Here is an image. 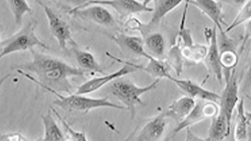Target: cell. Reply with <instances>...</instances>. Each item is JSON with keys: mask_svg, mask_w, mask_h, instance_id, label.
I'll return each mask as SVG.
<instances>
[{"mask_svg": "<svg viewBox=\"0 0 251 141\" xmlns=\"http://www.w3.org/2000/svg\"><path fill=\"white\" fill-rule=\"evenodd\" d=\"M237 117L235 118L233 138L235 141H247V125L245 115L244 99L241 98L237 106Z\"/></svg>", "mask_w": 251, "mask_h": 141, "instance_id": "23", "label": "cell"}, {"mask_svg": "<svg viewBox=\"0 0 251 141\" xmlns=\"http://www.w3.org/2000/svg\"><path fill=\"white\" fill-rule=\"evenodd\" d=\"M160 80H154L152 83L145 86L136 85L131 80L118 79L111 86V93L123 103L124 107L129 112L131 118H134L137 106L142 105L141 96L154 90Z\"/></svg>", "mask_w": 251, "mask_h": 141, "instance_id": "4", "label": "cell"}, {"mask_svg": "<svg viewBox=\"0 0 251 141\" xmlns=\"http://www.w3.org/2000/svg\"><path fill=\"white\" fill-rule=\"evenodd\" d=\"M231 123L227 120L225 114L220 109L219 113L211 119L207 140L209 141H222L230 135Z\"/></svg>", "mask_w": 251, "mask_h": 141, "instance_id": "18", "label": "cell"}, {"mask_svg": "<svg viewBox=\"0 0 251 141\" xmlns=\"http://www.w3.org/2000/svg\"><path fill=\"white\" fill-rule=\"evenodd\" d=\"M71 46L79 68L88 72H98V73L105 74L103 68L101 65L98 64L95 57L92 53L82 50L78 47L75 41H74Z\"/></svg>", "mask_w": 251, "mask_h": 141, "instance_id": "20", "label": "cell"}, {"mask_svg": "<svg viewBox=\"0 0 251 141\" xmlns=\"http://www.w3.org/2000/svg\"><path fill=\"white\" fill-rule=\"evenodd\" d=\"M41 7L44 10L45 15L48 20L49 28L54 38L56 39L57 42L60 45L61 48L66 50L68 45H72L74 42V39L72 38V31H71L70 25L64 20L55 12L54 10L43 3L41 1H36Z\"/></svg>", "mask_w": 251, "mask_h": 141, "instance_id": "9", "label": "cell"}, {"mask_svg": "<svg viewBox=\"0 0 251 141\" xmlns=\"http://www.w3.org/2000/svg\"><path fill=\"white\" fill-rule=\"evenodd\" d=\"M247 80L248 82L251 81V59L250 63H249L248 70H247Z\"/></svg>", "mask_w": 251, "mask_h": 141, "instance_id": "31", "label": "cell"}, {"mask_svg": "<svg viewBox=\"0 0 251 141\" xmlns=\"http://www.w3.org/2000/svg\"><path fill=\"white\" fill-rule=\"evenodd\" d=\"M71 15L79 18L84 21L92 22L103 27L113 26L115 24V18L104 6L92 5H78L69 11Z\"/></svg>", "mask_w": 251, "mask_h": 141, "instance_id": "12", "label": "cell"}, {"mask_svg": "<svg viewBox=\"0 0 251 141\" xmlns=\"http://www.w3.org/2000/svg\"><path fill=\"white\" fill-rule=\"evenodd\" d=\"M111 39L122 50L134 56L143 57L147 60L151 56L145 50L143 37L121 33L111 35Z\"/></svg>", "mask_w": 251, "mask_h": 141, "instance_id": "16", "label": "cell"}, {"mask_svg": "<svg viewBox=\"0 0 251 141\" xmlns=\"http://www.w3.org/2000/svg\"><path fill=\"white\" fill-rule=\"evenodd\" d=\"M186 130V136L184 141H209L207 139H203L202 137L198 136L196 133L191 130V129L187 128Z\"/></svg>", "mask_w": 251, "mask_h": 141, "instance_id": "30", "label": "cell"}, {"mask_svg": "<svg viewBox=\"0 0 251 141\" xmlns=\"http://www.w3.org/2000/svg\"><path fill=\"white\" fill-rule=\"evenodd\" d=\"M247 141H251V138L250 139H249V140Z\"/></svg>", "mask_w": 251, "mask_h": 141, "instance_id": "34", "label": "cell"}, {"mask_svg": "<svg viewBox=\"0 0 251 141\" xmlns=\"http://www.w3.org/2000/svg\"><path fill=\"white\" fill-rule=\"evenodd\" d=\"M152 1H126V0H92L84 2L81 5L96 4L102 6H109L119 14L121 19L130 18L131 16L141 13H152L153 7L149 5Z\"/></svg>", "mask_w": 251, "mask_h": 141, "instance_id": "11", "label": "cell"}, {"mask_svg": "<svg viewBox=\"0 0 251 141\" xmlns=\"http://www.w3.org/2000/svg\"><path fill=\"white\" fill-rule=\"evenodd\" d=\"M238 62V54L231 47H227L221 50V64L226 70L235 69Z\"/></svg>", "mask_w": 251, "mask_h": 141, "instance_id": "28", "label": "cell"}, {"mask_svg": "<svg viewBox=\"0 0 251 141\" xmlns=\"http://www.w3.org/2000/svg\"><path fill=\"white\" fill-rule=\"evenodd\" d=\"M206 41L207 42V52L203 62L209 71L213 74L216 79L222 83L223 80V68L221 64V49L218 40L217 27H206L204 29Z\"/></svg>", "mask_w": 251, "mask_h": 141, "instance_id": "8", "label": "cell"}, {"mask_svg": "<svg viewBox=\"0 0 251 141\" xmlns=\"http://www.w3.org/2000/svg\"><path fill=\"white\" fill-rule=\"evenodd\" d=\"M251 39V20L247 22L244 24V31H243V35L242 37V41L240 47H239V53L242 54L243 51H244L245 47L248 41Z\"/></svg>", "mask_w": 251, "mask_h": 141, "instance_id": "29", "label": "cell"}, {"mask_svg": "<svg viewBox=\"0 0 251 141\" xmlns=\"http://www.w3.org/2000/svg\"><path fill=\"white\" fill-rule=\"evenodd\" d=\"M229 136H230V135H229ZM229 136L227 137L225 140L222 141H235L234 138H233V136L231 137V138H229Z\"/></svg>", "mask_w": 251, "mask_h": 141, "instance_id": "32", "label": "cell"}, {"mask_svg": "<svg viewBox=\"0 0 251 141\" xmlns=\"http://www.w3.org/2000/svg\"><path fill=\"white\" fill-rule=\"evenodd\" d=\"M7 2L10 10L13 13L15 24L19 26L23 23L25 14L31 13L32 11L28 2L23 0H8Z\"/></svg>", "mask_w": 251, "mask_h": 141, "instance_id": "25", "label": "cell"}, {"mask_svg": "<svg viewBox=\"0 0 251 141\" xmlns=\"http://www.w3.org/2000/svg\"><path fill=\"white\" fill-rule=\"evenodd\" d=\"M168 118L164 113L158 114L146 122L137 131L135 141H159L166 131Z\"/></svg>", "mask_w": 251, "mask_h": 141, "instance_id": "14", "label": "cell"}, {"mask_svg": "<svg viewBox=\"0 0 251 141\" xmlns=\"http://www.w3.org/2000/svg\"><path fill=\"white\" fill-rule=\"evenodd\" d=\"M182 57L188 62L199 64L203 62L207 52V46L194 44L191 47L180 48Z\"/></svg>", "mask_w": 251, "mask_h": 141, "instance_id": "24", "label": "cell"}, {"mask_svg": "<svg viewBox=\"0 0 251 141\" xmlns=\"http://www.w3.org/2000/svg\"><path fill=\"white\" fill-rule=\"evenodd\" d=\"M250 20H251V0L244 1L234 19L225 29V33L227 34L229 31H232L239 25L245 24Z\"/></svg>", "mask_w": 251, "mask_h": 141, "instance_id": "26", "label": "cell"}, {"mask_svg": "<svg viewBox=\"0 0 251 141\" xmlns=\"http://www.w3.org/2000/svg\"><path fill=\"white\" fill-rule=\"evenodd\" d=\"M220 111L219 104L211 101L196 100L195 107L190 112L189 115L179 124L176 125L173 135H176L180 131L187 128H190L192 125L198 124L206 119L213 118Z\"/></svg>", "mask_w": 251, "mask_h": 141, "instance_id": "10", "label": "cell"}, {"mask_svg": "<svg viewBox=\"0 0 251 141\" xmlns=\"http://www.w3.org/2000/svg\"><path fill=\"white\" fill-rule=\"evenodd\" d=\"M52 109H49L46 114L41 115V119L44 127V141H65L64 133L57 124L52 117Z\"/></svg>", "mask_w": 251, "mask_h": 141, "instance_id": "21", "label": "cell"}, {"mask_svg": "<svg viewBox=\"0 0 251 141\" xmlns=\"http://www.w3.org/2000/svg\"><path fill=\"white\" fill-rule=\"evenodd\" d=\"M188 1L189 4L199 9L214 24V26L217 27L222 37L226 36L223 25H226L227 27L228 25L225 22L221 2L212 0H192Z\"/></svg>", "mask_w": 251, "mask_h": 141, "instance_id": "13", "label": "cell"}, {"mask_svg": "<svg viewBox=\"0 0 251 141\" xmlns=\"http://www.w3.org/2000/svg\"><path fill=\"white\" fill-rule=\"evenodd\" d=\"M225 86L220 100V109L225 114L227 120L231 123V118L238 105L239 84L235 69L226 70L225 72Z\"/></svg>", "mask_w": 251, "mask_h": 141, "instance_id": "7", "label": "cell"}, {"mask_svg": "<svg viewBox=\"0 0 251 141\" xmlns=\"http://www.w3.org/2000/svg\"><path fill=\"white\" fill-rule=\"evenodd\" d=\"M196 100L187 95L182 96L174 100L166 112H164L165 117L176 121V125L182 122L189 115L190 112L195 107Z\"/></svg>", "mask_w": 251, "mask_h": 141, "instance_id": "17", "label": "cell"}, {"mask_svg": "<svg viewBox=\"0 0 251 141\" xmlns=\"http://www.w3.org/2000/svg\"><path fill=\"white\" fill-rule=\"evenodd\" d=\"M35 28L36 23L29 22L15 34L2 40L0 45V58H3L15 52L34 50L35 47L49 49V47L37 36Z\"/></svg>", "mask_w": 251, "mask_h": 141, "instance_id": "3", "label": "cell"}, {"mask_svg": "<svg viewBox=\"0 0 251 141\" xmlns=\"http://www.w3.org/2000/svg\"><path fill=\"white\" fill-rule=\"evenodd\" d=\"M166 60L172 67V70L176 72V75L180 76L183 70L184 59L182 57L179 47L176 44L172 47L169 51Z\"/></svg>", "mask_w": 251, "mask_h": 141, "instance_id": "27", "label": "cell"}, {"mask_svg": "<svg viewBox=\"0 0 251 141\" xmlns=\"http://www.w3.org/2000/svg\"><path fill=\"white\" fill-rule=\"evenodd\" d=\"M152 3V15L148 23L143 24L137 18L130 17L125 23L126 26L131 30L138 31L143 37H146L151 33V29L157 26L166 15L181 5L184 1L176 0H155Z\"/></svg>", "mask_w": 251, "mask_h": 141, "instance_id": "5", "label": "cell"}, {"mask_svg": "<svg viewBox=\"0 0 251 141\" xmlns=\"http://www.w3.org/2000/svg\"><path fill=\"white\" fill-rule=\"evenodd\" d=\"M148 64L146 66L137 65V70H143L150 74L155 80L168 79L170 80L172 77L171 74L172 67L168 64V61L154 58L151 56L148 58Z\"/></svg>", "mask_w": 251, "mask_h": 141, "instance_id": "19", "label": "cell"}, {"mask_svg": "<svg viewBox=\"0 0 251 141\" xmlns=\"http://www.w3.org/2000/svg\"><path fill=\"white\" fill-rule=\"evenodd\" d=\"M144 45L147 52L154 58L161 59L166 52V40L162 33H149L145 37Z\"/></svg>", "mask_w": 251, "mask_h": 141, "instance_id": "22", "label": "cell"}, {"mask_svg": "<svg viewBox=\"0 0 251 141\" xmlns=\"http://www.w3.org/2000/svg\"><path fill=\"white\" fill-rule=\"evenodd\" d=\"M37 141H44V140H43V139H40V140H38Z\"/></svg>", "mask_w": 251, "mask_h": 141, "instance_id": "33", "label": "cell"}, {"mask_svg": "<svg viewBox=\"0 0 251 141\" xmlns=\"http://www.w3.org/2000/svg\"><path fill=\"white\" fill-rule=\"evenodd\" d=\"M106 54L115 62L123 64V66L116 71L111 72V73L102 74L101 76L88 80L87 81L84 82L81 85L78 86L75 94H80V95H86V94L93 93V92L101 89V88H103L104 86L109 83V82L119 79V78L124 77L127 74L133 73V72L138 70H137V64L121 60V58H117V57L113 56L111 53L108 52L106 53Z\"/></svg>", "mask_w": 251, "mask_h": 141, "instance_id": "6", "label": "cell"}, {"mask_svg": "<svg viewBox=\"0 0 251 141\" xmlns=\"http://www.w3.org/2000/svg\"><path fill=\"white\" fill-rule=\"evenodd\" d=\"M56 97L53 103L69 113H82L86 114L92 110L100 108H111L118 110H126L123 105L113 103L107 97L93 98L84 95L72 94L68 95L54 91L50 88H43Z\"/></svg>", "mask_w": 251, "mask_h": 141, "instance_id": "2", "label": "cell"}, {"mask_svg": "<svg viewBox=\"0 0 251 141\" xmlns=\"http://www.w3.org/2000/svg\"><path fill=\"white\" fill-rule=\"evenodd\" d=\"M31 58L28 62L17 65L12 70L25 76L41 88H50L58 93L72 94L71 78L84 76L87 71L71 66L60 59L31 50Z\"/></svg>", "mask_w": 251, "mask_h": 141, "instance_id": "1", "label": "cell"}, {"mask_svg": "<svg viewBox=\"0 0 251 141\" xmlns=\"http://www.w3.org/2000/svg\"><path fill=\"white\" fill-rule=\"evenodd\" d=\"M171 81L174 82L178 88L187 94V96L195 100L211 101L219 104L221 95L211 90L206 89L199 84L188 79H179L172 76Z\"/></svg>", "mask_w": 251, "mask_h": 141, "instance_id": "15", "label": "cell"}]
</instances>
